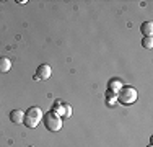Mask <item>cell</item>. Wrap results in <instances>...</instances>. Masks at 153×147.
<instances>
[{
	"instance_id": "cell-1",
	"label": "cell",
	"mask_w": 153,
	"mask_h": 147,
	"mask_svg": "<svg viewBox=\"0 0 153 147\" xmlns=\"http://www.w3.org/2000/svg\"><path fill=\"white\" fill-rule=\"evenodd\" d=\"M116 100H117L121 105H132V103L137 101V90L132 87H122L121 90L117 92V95H116Z\"/></svg>"
},
{
	"instance_id": "cell-2",
	"label": "cell",
	"mask_w": 153,
	"mask_h": 147,
	"mask_svg": "<svg viewBox=\"0 0 153 147\" xmlns=\"http://www.w3.org/2000/svg\"><path fill=\"white\" fill-rule=\"evenodd\" d=\"M42 121H44V126L47 131L51 132H57L62 129V118L57 115V113H54L52 110L51 111H47L44 116H42Z\"/></svg>"
},
{
	"instance_id": "cell-3",
	"label": "cell",
	"mask_w": 153,
	"mask_h": 147,
	"mask_svg": "<svg viewBox=\"0 0 153 147\" xmlns=\"http://www.w3.org/2000/svg\"><path fill=\"white\" fill-rule=\"evenodd\" d=\"M52 111L57 113L60 118H70L72 116V106L68 105V103H62L60 100H56Z\"/></svg>"
},
{
	"instance_id": "cell-4",
	"label": "cell",
	"mask_w": 153,
	"mask_h": 147,
	"mask_svg": "<svg viewBox=\"0 0 153 147\" xmlns=\"http://www.w3.org/2000/svg\"><path fill=\"white\" fill-rule=\"evenodd\" d=\"M51 74H52V69H51V65L47 64H42L38 67V70L34 74V80H47L51 77Z\"/></svg>"
},
{
	"instance_id": "cell-5",
	"label": "cell",
	"mask_w": 153,
	"mask_h": 147,
	"mask_svg": "<svg viewBox=\"0 0 153 147\" xmlns=\"http://www.w3.org/2000/svg\"><path fill=\"white\" fill-rule=\"evenodd\" d=\"M25 116H30L31 119H34V121H41L42 119V111H41V108H38V106H31V108H28V111H26V115Z\"/></svg>"
},
{
	"instance_id": "cell-6",
	"label": "cell",
	"mask_w": 153,
	"mask_h": 147,
	"mask_svg": "<svg viewBox=\"0 0 153 147\" xmlns=\"http://www.w3.org/2000/svg\"><path fill=\"white\" fill-rule=\"evenodd\" d=\"M25 119V111L23 110H13L10 113V121H13L15 124H21Z\"/></svg>"
},
{
	"instance_id": "cell-7",
	"label": "cell",
	"mask_w": 153,
	"mask_h": 147,
	"mask_svg": "<svg viewBox=\"0 0 153 147\" xmlns=\"http://www.w3.org/2000/svg\"><path fill=\"white\" fill-rule=\"evenodd\" d=\"M142 34H143V38H152L153 34V23L152 21H145V23H142Z\"/></svg>"
},
{
	"instance_id": "cell-8",
	"label": "cell",
	"mask_w": 153,
	"mask_h": 147,
	"mask_svg": "<svg viewBox=\"0 0 153 147\" xmlns=\"http://www.w3.org/2000/svg\"><path fill=\"white\" fill-rule=\"evenodd\" d=\"M122 87H124V85H122L121 80L114 79V80H111V82H109V90H108V92H111L112 95H117V92L121 90Z\"/></svg>"
},
{
	"instance_id": "cell-9",
	"label": "cell",
	"mask_w": 153,
	"mask_h": 147,
	"mask_svg": "<svg viewBox=\"0 0 153 147\" xmlns=\"http://www.w3.org/2000/svg\"><path fill=\"white\" fill-rule=\"evenodd\" d=\"M12 69V61L8 57H0V72H8Z\"/></svg>"
},
{
	"instance_id": "cell-10",
	"label": "cell",
	"mask_w": 153,
	"mask_h": 147,
	"mask_svg": "<svg viewBox=\"0 0 153 147\" xmlns=\"http://www.w3.org/2000/svg\"><path fill=\"white\" fill-rule=\"evenodd\" d=\"M142 46L147 47V49H152L153 47V38H143L142 39Z\"/></svg>"
},
{
	"instance_id": "cell-11",
	"label": "cell",
	"mask_w": 153,
	"mask_h": 147,
	"mask_svg": "<svg viewBox=\"0 0 153 147\" xmlns=\"http://www.w3.org/2000/svg\"><path fill=\"white\" fill-rule=\"evenodd\" d=\"M30 147H34V146H30Z\"/></svg>"
},
{
	"instance_id": "cell-12",
	"label": "cell",
	"mask_w": 153,
	"mask_h": 147,
	"mask_svg": "<svg viewBox=\"0 0 153 147\" xmlns=\"http://www.w3.org/2000/svg\"><path fill=\"white\" fill-rule=\"evenodd\" d=\"M148 147H152V146H148Z\"/></svg>"
}]
</instances>
